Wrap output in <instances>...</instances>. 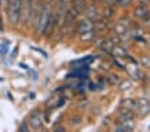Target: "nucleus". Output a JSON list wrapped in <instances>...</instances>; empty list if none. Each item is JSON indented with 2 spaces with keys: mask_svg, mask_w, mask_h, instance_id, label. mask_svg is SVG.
<instances>
[{
  "mask_svg": "<svg viewBox=\"0 0 150 132\" xmlns=\"http://www.w3.org/2000/svg\"><path fill=\"white\" fill-rule=\"evenodd\" d=\"M23 8L24 0H9L8 8H7V16L12 26H17L23 19Z\"/></svg>",
  "mask_w": 150,
  "mask_h": 132,
  "instance_id": "f257e3e1",
  "label": "nucleus"
},
{
  "mask_svg": "<svg viewBox=\"0 0 150 132\" xmlns=\"http://www.w3.org/2000/svg\"><path fill=\"white\" fill-rule=\"evenodd\" d=\"M51 14H52L51 4H44V6L41 7V9H40L39 17H37L36 24H35V29H36L37 35H44V31H45V27L49 20Z\"/></svg>",
  "mask_w": 150,
  "mask_h": 132,
  "instance_id": "f03ea898",
  "label": "nucleus"
},
{
  "mask_svg": "<svg viewBox=\"0 0 150 132\" xmlns=\"http://www.w3.org/2000/svg\"><path fill=\"white\" fill-rule=\"evenodd\" d=\"M29 127L35 131H39V129L42 128V115L41 112L39 111H35L31 115L29 118Z\"/></svg>",
  "mask_w": 150,
  "mask_h": 132,
  "instance_id": "7ed1b4c3",
  "label": "nucleus"
},
{
  "mask_svg": "<svg viewBox=\"0 0 150 132\" xmlns=\"http://www.w3.org/2000/svg\"><path fill=\"white\" fill-rule=\"evenodd\" d=\"M91 29H93V21L91 20V19H84V20H80L79 23L76 24V32L79 35L84 34V32H88L91 31Z\"/></svg>",
  "mask_w": 150,
  "mask_h": 132,
  "instance_id": "20e7f679",
  "label": "nucleus"
},
{
  "mask_svg": "<svg viewBox=\"0 0 150 132\" xmlns=\"http://www.w3.org/2000/svg\"><path fill=\"white\" fill-rule=\"evenodd\" d=\"M136 108L138 109V112L141 113L142 116L147 115V113L150 112V103H149V100H147V99H145V98H139L138 100L136 101Z\"/></svg>",
  "mask_w": 150,
  "mask_h": 132,
  "instance_id": "39448f33",
  "label": "nucleus"
},
{
  "mask_svg": "<svg viewBox=\"0 0 150 132\" xmlns=\"http://www.w3.org/2000/svg\"><path fill=\"white\" fill-rule=\"evenodd\" d=\"M133 119H134L133 111H132V109H125L124 108V111H122L121 113H120V116H118V123L120 124H122V123H130Z\"/></svg>",
  "mask_w": 150,
  "mask_h": 132,
  "instance_id": "423d86ee",
  "label": "nucleus"
},
{
  "mask_svg": "<svg viewBox=\"0 0 150 132\" xmlns=\"http://www.w3.org/2000/svg\"><path fill=\"white\" fill-rule=\"evenodd\" d=\"M85 15H86V17L88 19H91L92 21L97 20L98 19V8H97L94 4H91V6L85 7Z\"/></svg>",
  "mask_w": 150,
  "mask_h": 132,
  "instance_id": "0eeeda50",
  "label": "nucleus"
},
{
  "mask_svg": "<svg viewBox=\"0 0 150 132\" xmlns=\"http://www.w3.org/2000/svg\"><path fill=\"white\" fill-rule=\"evenodd\" d=\"M149 14H150V11H149V8H147V6H142V4L136 7L133 11L134 17H137V19H144V17H146Z\"/></svg>",
  "mask_w": 150,
  "mask_h": 132,
  "instance_id": "6e6552de",
  "label": "nucleus"
},
{
  "mask_svg": "<svg viewBox=\"0 0 150 132\" xmlns=\"http://www.w3.org/2000/svg\"><path fill=\"white\" fill-rule=\"evenodd\" d=\"M96 35H97V32L94 31V29H91V31H88V32H84V34H81V40L82 41H93L94 39H96Z\"/></svg>",
  "mask_w": 150,
  "mask_h": 132,
  "instance_id": "1a4fd4ad",
  "label": "nucleus"
},
{
  "mask_svg": "<svg viewBox=\"0 0 150 132\" xmlns=\"http://www.w3.org/2000/svg\"><path fill=\"white\" fill-rule=\"evenodd\" d=\"M114 12H116L114 7L112 6V4H108V6L104 8V17L105 19H112L113 15H114Z\"/></svg>",
  "mask_w": 150,
  "mask_h": 132,
  "instance_id": "9d476101",
  "label": "nucleus"
},
{
  "mask_svg": "<svg viewBox=\"0 0 150 132\" xmlns=\"http://www.w3.org/2000/svg\"><path fill=\"white\" fill-rule=\"evenodd\" d=\"M122 106L125 109H134L136 108V100L133 99H124L122 100Z\"/></svg>",
  "mask_w": 150,
  "mask_h": 132,
  "instance_id": "9b49d317",
  "label": "nucleus"
},
{
  "mask_svg": "<svg viewBox=\"0 0 150 132\" xmlns=\"http://www.w3.org/2000/svg\"><path fill=\"white\" fill-rule=\"evenodd\" d=\"M130 24H132V21H130V19H129V17H122L121 20L118 21V26L124 27L125 29H126L127 27H130Z\"/></svg>",
  "mask_w": 150,
  "mask_h": 132,
  "instance_id": "f8f14e48",
  "label": "nucleus"
},
{
  "mask_svg": "<svg viewBox=\"0 0 150 132\" xmlns=\"http://www.w3.org/2000/svg\"><path fill=\"white\" fill-rule=\"evenodd\" d=\"M141 63L144 67H147L150 68V56H142L141 58Z\"/></svg>",
  "mask_w": 150,
  "mask_h": 132,
  "instance_id": "ddd939ff",
  "label": "nucleus"
},
{
  "mask_svg": "<svg viewBox=\"0 0 150 132\" xmlns=\"http://www.w3.org/2000/svg\"><path fill=\"white\" fill-rule=\"evenodd\" d=\"M81 123V118H80V116H72L71 118V124L72 126H79V124Z\"/></svg>",
  "mask_w": 150,
  "mask_h": 132,
  "instance_id": "4468645a",
  "label": "nucleus"
},
{
  "mask_svg": "<svg viewBox=\"0 0 150 132\" xmlns=\"http://www.w3.org/2000/svg\"><path fill=\"white\" fill-rule=\"evenodd\" d=\"M132 3H133V0H118L117 1V4L120 7H127V6H130Z\"/></svg>",
  "mask_w": 150,
  "mask_h": 132,
  "instance_id": "2eb2a0df",
  "label": "nucleus"
},
{
  "mask_svg": "<svg viewBox=\"0 0 150 132\" xmlns=\"http://www.w3.org/2000/svg\"><path fill=\"white\" fill-rule=\"evenodd\" d=\"M132 87V83L129 80H126V81H124V83L121 84V86H120V88L122 89V91H125V89H129Z\"/></svg>",
  "mask_w": 150,
  "mask_h": 132,
  "instance_id": "dca6fc26",
  "label": "nucleus"
},
{
  "mask_svg": "<svg viewBox=\"0 0 150 132\" xmlns=\"http://www.w3.org/2000/svg\"><path fill=\"white\" fill-rule=\"evenodd\" d=\"M7 54V46L4 44H0V56H3V55Z\"/></svg>",
  "mask_w": 150,
  "mask_h": 132,
  "instance_id": "f3484780",
  "label": "nucleus"
},
{
  "mask_svg": "<svg viewBox=\"0 0 150 132\" xmlns=\"http://www.w3.org/2000/svg\"><path fill=\"white\" fill-rule=\"evenodd\" d=\"M144 24H145V27H149L150 28V14L146 17H144Z\"/></svg>",
  "mask_w": 150,
  "mask_h": 132,
  "instance_id": "a211bd4d",
  "label": "nucleus"
},
{
  "mask_svg": "<svg viewBox=\"0 0 150 132\" xmlns=\"http://www.w3.org/2000/svg\"><path fill=\"white\" fill-rule=\"evenodd\" d=\"M20 131H23V132H27L28 131V124L27 123H23L21 126H20Z\"/></svg>",
  "mask_w": 150,
  "mask_h": 132,
  "instance_id": "6ab92c4d",
  "label": "nucleus"
},
{
  "mask_svg": "<svg viewBox=\"0 0 150 132\" xmlns=\"http://www.w3.org/2000/svg\"><path fill=\"white\" fill-rule=\"evenodd\" d=\"M139 4H142V6H147V4L150 3V0H137Z\"/></svg>",
  "mask_w": 150,
  "mask_h": 132,
  "instance_id": "aec40b11",
  "label": "nucleus"
},
{
  "mask_svg": "<svg viewBox=\"0 0 150 132\" xmlns=\"http://www.w3.org/2000/svg\"><path fill=\"white\" fill-rule=\"evenodd\" d=\"M64 131H65V128H64V127H60V128L54 129V132H64Z\"/></svg>",
  "mask_w": 150,
  "mask_h": 132,
  "instance_id": "412c9836",
  "label": "nucleus"
},
{
  "mask_svg": "<svg viewBox=\"0 0 150 132\" xmlns=\"http://www.w3.org/2000/svg\"><path fill=\"white\" fill-rule=\"evenodd\" d=\"M54 0H44V4H52Z\"/></svg>",
  "mask_w": 150,
  "mask_h": 132,
  "instance_id": "4be33fe9",
  "label": "nucleus"
},
{
  "mask_svg": "<svg viewBox=\"0 0 150 132\" xmlns=\"http://www.w3.org/2000/svg\"><path fill=\"white\" fill-rule=\"evenodd\" d=\"M81 1H85V0H71V3H81Z\"/></svg>",
  "mask_w": 150,
  "mask_h": 132,
  "instance_id": "5701e85b",
  "label": "nucleus"
},
{
  "mask_svg": "<svg viewBox=\"0 0 150 132\" xmlns=\"http://www.w3.org/2000/svg\"><path fill=\"white\" fill-rule=\"evenodd\" d=\"M93 3H98V1H102V0H92Z\"/></svg>",
  "mask_w": 150,
  "mask_h": 132,
  "instance_id": "b1692460",
  "label": "nucleus"
}]
</instances>
